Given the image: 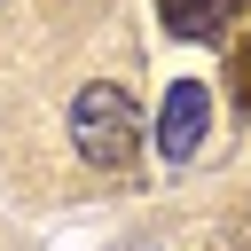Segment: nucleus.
<instances>
[{
	"instance_id": "4",
	"label": "nucleus",
	"mask_w": 251,
	"mask_h": 251,
	"mask_svg": "<svg viewBox=\"0 0 251 251\" xmlns=\"http://www.w3.org/2000/svg\"><path fill=\"white\" fill-rule=\"evenodd\" d=\"M235 94H243V110H251V55L235 63Z\"/></svg>"
},
{
	"instance_id": "3",
	"label": "nucleus",
	"mask_w": 251,
	"mask_h": 251,
	"mask_svg": "<svg viewBox=\"0 0 251 251\" xmlns=\"http://www.w3.org/2000/svg\"><path fill=\"white\" fill-rule=\"evenodd\" d=\"M235 8H243V0H165V24H173L180 39H220V31L235 24Z\"/></svg>"
},
{
	"instance_id": "2",
	"label": "nucleus",
	"mask_w": 251,
	"mask_h": 251,
	"mask_svg": "<svg viewBox=\"0 0 251 251\" xmlns=\"http://www.w3.org/2000/svg\"><path fill=\"white\" fill-rule=\"evenodd\" d=\"M204 126H212V94H204L196 78H180V86L165 94V118H157V149H165L173 165H188V157L204 149Z\"/></svg>"
},
{
	"instance_id": "1",
	"label": "nucleus",
	"mask_w": 251,
	"mask_h": 251,
	"mask_svg": "<svg viewBox=\"0 0 251 251\" xmlns=\"http://www.w3.org/2000/svg\"><path fill=\"white\" fill-rule=\"evenodd\" d=\"M133 141H141V110H133V94H126V86L94 78V86H78V94H71V149H78L86 165L118 173V165L133 157Z\"/></svg>"
}]
</instances>
